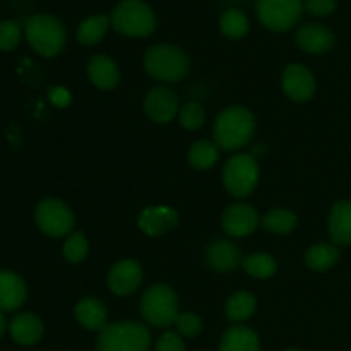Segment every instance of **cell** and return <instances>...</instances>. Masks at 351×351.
I'll use <instances>...</instances> for the list:
<instances>
[{
  "instance_id": "1",
  "label": "cell",
  "mask_w": 351,
  "mask_h": 351,
  "mask_svg": "<svg viewBox=\"0 0 351 351\" xmlns=\"http://www.w3.org/2000/svg\"><path fill=\"white\" fill-rule=\"evenodd\" d=\"M256 119L243 106H228L215 122V143L223 151H237L245 146L254 136Z\"/></svg>"
},
{
  "instance_id": "2",
  "label": "cell",
  "mask_w": 351,
  "mask_h": 351,
  "mask_svg": "<svg viewBox=\"0 0 351 351\" xmlns=\"http://www.w3.org/2000/svg\"><path fill=\"white\" fill-rule=\"evenodd\" d=\"M24 34L29 47L41 57H57L67 43V33L51 14H34L24 23Z\"/></svg>"
},
{
  "instance_id": "3",
  "label": "cell",
  "mask_w": 351,
  "mask_h": 351,
  "mask_svg": "<svg viewBox=\"0 0 351 351\" xmlns=\"http://www.w3.org/2000/svg\"><path fill=\"white\" fill-rule=\"evenodd\" d=\"M96 348L98 351H149V329L134 321L108 324L99 332Z\"/></svg>"
},
{
  "instance_id": "4",
  "label": "cell",
  "mask_w": 351,
  "mask_h": 351,
  "mask_svg": "<svg viewBox=\"0 0 351 351\" xmlns=\"http://www.w3.org/2000/svg\"><path fill=\"white\" fill-rule=\"evenodd\" d=\"M144 69L156 81L178 82L187 75L189 58L175 45H154L144 55Z\"/></svg>"
},
{
  "instance_id": "5",
  "label": "cell",
  "mask_w": 351,
  "mask_h": 351,
  "mask_svg": "<svg viewBox=\"0 0 351 351\" xmlns=\"http://www.w3.org/2000/svg\"><path fill=\"white\" fill-rule=\"evenodd\" d=\"M112 26L132 38H146L156 29V16L144 0H122L113 9Z\"/></svg>"
},
{
  "instance_id": "6",
  "label": "cell",
  "mask_w": 351,
  "mask_h": 351,
  "mask_svg": "<svg viewBox=\"0 0 351 351\" xmlns=\"http://www.w3.org/2000/svg\"><path fill=\"white\" fill-rule=\"evenodd\" d=\"M178 298L167 285H153L141 300V315L154 328H170L178 317Z\"/></svg>"
},
{
  "instance_id": "7",
  "label": "cell",
  "mask_w": 351,
  "mask_h": 351,
  "mask_svg": "<svg viewBox=\"0 0 351 351\" xmlns=\"http://www.w3.org/2000/svg\"><path fill=\"white\" fill-rule=\"evenodd\" d=\"M223 184L233 197H247L259 184V163L249 153H239L226 161L223 168Z\"/></svg>"
},
{
  "instance_id": "8",
  "label": "cell",
  "mask_w": 351,
  "mask_h": 351,
  "mask_svg": "<svg viewBox=\"0 0 351 351\" xmlns=\"http://www.w3.org/2000/svg\"><path fill=\"white\" fill-rule=\"evenodd\" d=\"M256 10L259 21L274 33L291 29L300 21L302 0H257Z\"/></svg>"
},
{
  "instance_id": "9",
  "label": "cell",
  "mask_w": 351,
  "mask_h": 351,
  "mask_svg": "<svg viewBox=\"0 0 351 351\" xmlns=\"http://www.w3.org/2000/svg\"><path fill=\"white\" fill-rule=\"evenodd\" d=\"M34 221L45 235L58 239L72 232L75 218L65 202L58 199H45L34 209Z\"/></svg>"
},
{
  "instance_id": "10",
  "label": "cell",
  "mask_w": 351,
  "mask_h": 351,
  "mask_svg": "<svg viewBox=\"0 0 351 351\" xmlns=\"http://www.w3.org/2000/svg\"><path fill=\"white\" fill-rule=\"evenodd\" d=\"M281 88L293 101H308L315 93V77L305 65L290 64L281 74Z\"/></svg>"
},
{
  "instance_id": "11",
  "label": "cell",
  "mask_w": 351,
  "mask_h": 351,
  "mask_svg": "<svg viewBox=\"0 0 351 351\" xmlns=\"http://www.w3.org/2000/svg\"><path fill=\"white\" fill-rule=\"evenodd\" d=\"M144 112L153 122L170 123L177 117V113L180 112L177 95L167 86L153 88L146 95V99H144Z\"/></svg>"
},
{
  "instance_id": "12",
  "label": "cell",
  "mask_w": 351,
  "mask_h": 351,
  "mask_svg": "<svg viewBox=\"0 0 351 351\" xmlns=\"http://www.w3.org/2000/svg\"><path fill=\"white\" fill-rule=\"evenodd\" d=\"M221 226L228 235L235 239H243V237L252 235L259 226V215L256 209L249 204H232L226 208L221 216Z\"/></svg>"
},
{
  "instance_id": "13",
  "label": "cell",
  "mask_w": 351,
  "mask_h": 351,
  "mask_svg": "<svg viewBox=\"0 0 351 351\" xmlns=\"http://www.w3.org/2000/svg\"><path fill=\"white\" fill-rule=\"evenodd\" d=\"M143 283V267L137 261L123 259L108 273V288L117 297H129Z\"/></svg>"
},
{
  "instance_id": "14",
  "label": "cell",
  "mask_w": 351,
  "mask_h": 351,
  "mask_svg": "<svg viewBox=\"0 0 351 351\" xmlns=\"http://www.w3.org/2000/svg\"><path fill=\"white\" fill-rule=\"evenodd\" d=\"M137 225L146 235L161 237L178 225V213L170 206H154L141 213Z\"/></svg>"
},
{
  "instance_id": "15",
  "label": "cell",
  "mask_w": 351,
  "mask_h": 351,
  "mask_svg": "<svg viewBox=\"0 0 351 351\" xmlns=\"http://www.w3.org/2000/svg\"><path fill=\"white\" fill-rule=\"evenodd\" d=\"M295 41H297L300 50L312 55H321L335 47V34L329 27L322 26V24L308 23L297 31Z\"/></svg>"
},
{
  "instance_id": "16",
  "label": "cell",
  "mask_w": 351,
  "mask_h": 351,
  "mask_svg": "<svg viewBox=\"0 0 351 351\" xmlns=\"http://www.w3.org/2000/svg\"><path fill=\"white\" fill-rule=\"evenodd\" d=\"M27 288L23 278L10 269H0V312H16L24 305Z\"/></svg>"
},
{
  "instance_id": "17",
  "label": "cell",
  "mask_w": 351,
  "mask_h": 351,
  "mask_svg": "<svg viewBox=\"0 0 351 351\" xmlns=\"http://www.w3.org/2000/svg\"><path fill=\"white\" fill-rule=\"evenodd\" d=\"M10 338L21 346H33L41 341L45 335L43 322L38 315L31 314V312H23L17 314L16 317L10 321L9 324Z\"/></svg>"
},
{
  "instance_id": "18",
  "label": "cell",
  "mask_w": 351,
  "mask_h": 351,
  "mask_svg": "<svg viewBox=\"0 0 351 351\" xmlns=\"http://www.w3.org/2000/svg\"><path fill=\"white\" fill-rule=\"evenodd\" d=\"M88 77L96 88L113 89L120 81V71L115 60L106 55H95L88 62Z\"/></svg>"
},
{
  "instance_id": "19",
  "label": "cell",
  "mask_w": 351,
  "mask_h": 351,
  "mask_svg": "<svg viewBox=\"0 0 351 351\" xmlns=\"http://www.w3.org/2000/svg\"><path fill=\"white\" fill-rule=\"evenodd\" d=\"M75 321L88 331H99L108 326V311L105 305L96 298H82L77 305H75Z\"/></svg>"
},
{
  "instance_id": "20",
  "label": "cell",
  "mask_w": 351,
  "mask_h": 351,
  "mask_svg": "<svg viewBox=\"0 0 351 351\" xmlns=\"http://www.w3.org/2000/svg\"><path fill=\"white\" fill-rule=\"evenodd\" d=\"M208 263L218 273H230L242 263V254L235 243L228 240H216L208 249Z\"/></svg>"
},
{
  "instance_id": "21",
  "label": "cell",
  "mask_w": 351,
  "mask_h": 351,
  "mask_svg": "<svg viewBox=\"0 0 351 351\" xmlns=\"http://www.w3.org/2000/svg\"><path fill=\"white\" fill-rule=\"evenodd\" d=\"M329 235L335 245H351V201H339L329 215Z\"/></svg>"
},
{
  "instance_id": "22",
  "label": "cell",
  "mask_w": 351,
  "mask_h": 351,
  "mask_svg": "<svg viewBox=\"0 0 351 351\" xmlns=\"http://www.w3.org/2000/svg\"><path fill=\"white\" fill-rule=\"evenodd\" d=\"M259 336L245 326H233L226 329L219 341L218 351H259Z\"/></svg>"
},
{
  "instance_id": "23",
  "label": "cell",
  "mask_w": 351,
  "mask_h": 351,
  "mask_svg": "<svg viewBox=\"0 0 351 351\" xmlns=\"http://www.w3.org/2000/svg\"><path fill=\"white\" fill-rule=\"evenodd\" d=\"M339 259V249L335 243H315L305 254V263L312 271L324 273L331 269Z\"/></svg>"
},
{
  "instance_id": "24",
  "label": "cell",
  "mask_w": 351,
  "mask_h": 351,
  "mask_svg": "<svg viewBox=\"0 0 351 351\" xmlns=\"http://www.w3.org/2000/svg\"><path fill=\"white\" fill-rule=\"evenodd\" d=\"M112 26V21L105 14H96L82 21L77 27V41L86 47L99 43L106 34L108 27Z\"/></svg>"
},
{
  "instance_id": "25",
  "label": "cell",
  "mask_w": 351,
  "mask_h": 351,
  "mask_svg": "<svg viewBox=\"0 0 351 351\" xmlns=\"http://www.w3.org/2000/svg\"><path fill=\"white\" fill-rule=\"evenodd\" d=\"M257 300L249 291H237L226 302V317L232 322H243L250 319L256 312Z\"/></svg>"
},
{
  "instance_id": "26",
  "label": "cell",
  "mask_w": 351,
  "mask_h": 351,
  "mask_svg": "<svg viewBox=\"0 0 351 351\" xmlns=\"http://www.w3.org/2000/svg\"><path fill=\"white\" fill-rule=\"evenodd\" d=\"M189 165L197 170H209L219 160V147L211 141H197L191 146L187 154Z\"/></svg>"
},
{
  "instance_id": "27",
  "label": "cell",
  "mask_w": 351,
  "mask_h": 351,
  "mask_svg": "<svg viewBox=\"0 0 351 351\" xmlns=\"http://www.w3.org/2000/svg\"><path fill=\"white\" fill-rule=\"evenodd\" d=\"M219 29L230 40H239L249 31V19L240 9H226L219 17Z\"/></svg>"
},
{
  "instance_id": "28",
  "label": "cell",
  "mask_w": 351,
  "mask_h": 351,
  "mask_svg": "<svg viewBox=\"0 0 351 351\" xmlns=\"http://www.w3.org/2000/svg\"><path fill=\"white\" fill-rule=\"evenodd\" d=\"M243 269L249 276L256 278V280H267V278L276 274L278 264L269 254H250L243 259Z\"/></svg>"
},
{
  "instance_id": "29",
  "label": "cell",
  "mask_w": 351,
  "mask_h": 351,
  "mask_svg": "<svg viewBox=\"0 0 351 351\" xmlns=\"http://www.w3.org/2000/svg\"><path fill=\"white\" fill-rule=\"evenodd\" d=\"M297 221V215L291 213L290 209H273L263 216L264 228L269 233H276V235H287V233L293 232Z\"/></svg>"
},
{
  "instance_id": "30",
  "label": "cell",
  "mask_w": 351,
  "mask_h": 351,
  "mask_svg": "<svg viewBox=\"0 0 351 351\" xmlns=\"http://www.w3.org/2000/svg\"><path fill=\"white\" fill-rule=\"evenodd\" d=\"M62 252H64V257L67 263L71 264L82 263V261L88 257V252H89V243L88 240H86L84 233L81 232L71 233V235L67 237V240H65Z\"/></svg>"
},
{
  "instance_id": "31",
  "label": "cell",
  "mask_w": 351,
  "mask_h": 351,
  "mask_svg": "<svg viewBox=\"0 0 351 351\" xmlns=\"http://www.w3.org/2000/svg\"><path fill=\"white\" fill-rule=\"evenodd\" d=\"M178 120H180V125L187 130L201 129L206 120L204 106L197 101L185 103L178 112Z\"/></svg>"
},
{
  "instance_id": "32",
  "label": "cell",
  "mask_w": 351,
  "mask_h": 351,
  "mask_svg": "<svg viewBox=\"0 0 351 351\" xmlns=\"http://www.w3.org/2000/svg\"><path fill=\"white\" fill-rule=\"evenodd\" d=\"M23 27L17 21H0V51H10L21 43Z\"/></svg>"
},
{
  "instance_id": "33",
  "label": "cell",
  "mask_w": 351,
  "mask_h": 351,
  "mask_svg": "<svg viewBox=\"0 0 351 351\" xmlns=\"http://www.w3.org/2000/svg\"><path fill=\"white\" fill-rule=\"evenodd\" d=\"M177 331L184 338H195L202 331V321L194 312H182L177 317Z\"/></svg>"
},
{
  "instance_id": "34",
  "label": "cell",
  "mask_w": 351,
  "mask_h": 351,
  "mask_svg": "<svg viewBox=\"0 0 351 351\" xmlns=\"http://www.w3.org/2000/svg\"><path fill=\"white\" fill-rule=\"evenodd\" d=\"M154 351H185V343L180 335L177 332L167 331L160 336L156 341Z\"/></svg>"
},
{
  "instance_id": "35",
  "label": "cell",
  "mask_w": 351,
  "mask_h": 351,
  "mask_svg": "<svg viewBox=\"0 0 351 351\" xmlns=\"http://www.w3.org/2000/svg\"><path fill=\"white\" fill-rule=\"evenodd\" d=\"M304 9H307V12L312 16L324 17L335 12L336 0H305Z\"/></svg>"
},
{
  "instance_id": "36",
  "label": "cell",
  "mask_w": 351,
  "mask_h": 351,
  "mask_svg": "<svg viewBox=\"0 0 351 351\" xmlns=\"http://www.w3.org/2000/svg\"><path fill=\"white\" fill-rule=\"evenodd\" d=\"M7 329H9V324H7L5 314H3V312H0V338H2V336L5 335Z\"/></svg>"
},
{
  "instance_id": "37",
  "label": "cell",
  "mask_w": 351,
  "mask_h": 351,
  "mask_svg": "<svg viewBox=\"0 0 351 351\" xmlns=\"http://www.w3.org/2000/svg\"><path fill=\"white\" fill-rule=\"evenodd\" d=\"M285 351H300V350H285Z\"/></svg>"
}]
</instances>
